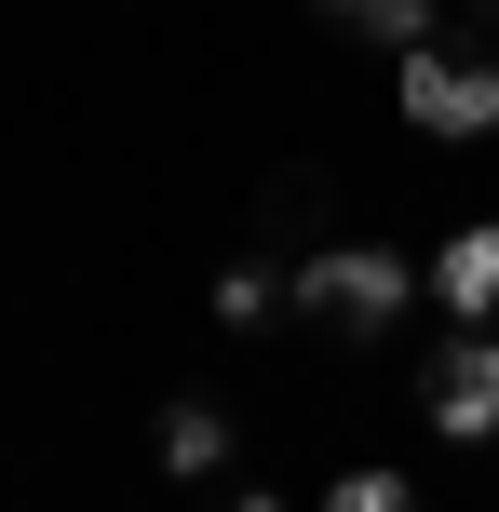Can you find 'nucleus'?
<instances>
[{
	"label": "nucleus",
	"mask_w": 499,
	"mask_h": 512,
	"mask_svg": "<svg viewBox=\"0 0 499 512\" xmlns=\"http://www.w3.org/2000/svg\"><path fill=\"white\" fill-rule=\"evenodd\" d=\"M216 512H284V499H216Z\"/></svg>",
	"instance_id": "1a4fd4ad"
},
{
	"label": "nucleus",
	"mask_w": 499,
	"mask_h": 512,
	"mask_svg": "<svg viewBox=\"0 0 499 512\" xmlns=\"http://www.w3.org/2000/svg\"><path fill=\"white\" fill-rule=\"evenodd\" d=\"M392 95H405V122H419V135H486V122H499V54L419 41V54H405V81H392Z\"/></svg>",
	"instance_id": "f03ea898"
},
{
	"label": "nucleus",
	"mask_w": 499,
	"mask_h": 512,
	"mask_svg": "<svg viewBox=\"0 0 499 512\" xmlns=\"http://www.w3.org/2000/svg\"><path fill=\"white\" fill-rule=\"evenodd\" d=\"M419 256H392V243H324V256H297V310L311 324H351V337H378V324H405L419 310Z\"/></svg>",
	"instance_id": "f257e3e1"
},
{
	"label": "nucleus",
	"mask_w": 499,
	"mask_h": 512,
	"mask_svg": "<svg viewBox=\"0 0 499 512\" xmlns=\"http://www.w3.org/2000/svg\"><path fill=\"white\" fill-rule=\"evenodd\" d=\"M162 472L216 486V472H230V418H216V405H176V418H162Z\"/></svg>",
	"instance_id": "39448f33"
},
{
	"label": "nucleus",
	"mask_w": 499,
	"mask_h": 512,
	"mask_svg": "<svg viewBox=\"0 0 499 512\" xmlns=\"http://www.w3.org/2000/svg\"><path fill=\"white\" fill-rule=\"evenodd\" d=\"M216 324H270V270H216Z\"/></svg>",
	"instance_id": "6e6552de"
},
{
	"label": "nucleus",
	"mask_w": 499,
	"mask_h": 512,
	"mask_svg": "<svg viewBox=\"0 0 499 512\" xmlns=\"http://www.w3.org/2000/svg\"><path fill=\"white\" fill-rule=\"evenodd\" d=\"M432 310H459V324L499 310V216H473L459 243H432Z\"/></svg>",
	"instance_id": "20e7f679"
},
{
	"label": "nucleus",
	"mask_w": 499,
	"mask_h": 512,
	"mask_svg": "<svg viewBox=\"0 0 499 512\" xmlns=\"http://www.w3.org/2000/svg\"><path fill=\"white\" fill-rule=\"evenodd\" d=\"M338 27H365V41H392V54H419L432 41V0H324Z\"/></svg>",
	"instance_id": "423d86ee"
},
{
	"label": "nucleus",
	"mask_w": 499,
	"mask_h": 512,
	"mask_svg": "<svg viewBox=\"0 0 499 512\" xmlns=\"http://www.w3.org/2000/svg\"><path fill=\"white\" fill-rule=\"evenodd\" d=\"M419 391H432V432L446 445H486L499 432V337H446Z\"/></svg>",
	"instance_id": "7ed1b4c3"
},
{
	"label": "nucleus",
	"mask_w": 499,
	"mask_h": 512,
	"mask_svg": "<svg viewBox=\"0 0 499 512\" xmlns=\"http://www.w3.org/2000/svg\"><path fill=\"white\" fill-rule=\"evenodd\" d=\"M324 512H419L405 472H324Z\"/></svg>",
	"instance_id": "0eeeda50"
}]
</instances>
